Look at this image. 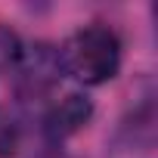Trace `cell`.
Here are the masks:
<instances>
[{
	"label": "cell",
	"mask_w": 158,
	"mask_h": 158,
	"mask_svg": "<svg viewBox=\"0 0 158 158\" xmlns=\"http://www.w3.org/2000/svg\"><path fill=\"white\" fill-rule=\"evenodd\" d=\"M62 56L59 50L47 47V44H37L31 47L28 53L22 50L19 62H16V74H19V90L25 96H44L50 93L56 84H59V77H62Z\"/></svg>",
	"instance_id": "cell-2"
},
{
	"label": "cell",
	"mask_w": 158,
	"mask_h": 158,
	"mask_svg": "<svg viewBox=\"0 0 158 158\" xmlns=\"http://www.w3.org/2000/svg\"><path fill=\"white\" fill-rule=\"evenodd\" d=\"M90 115H93V106H90L87 96L68 93V96H62L59 102L50 106V112L44 118V130H47L50 139H65V136L81 130L90 121Z\"/></svg>",
	"instance_id": "cell-3"
},
{
	"label": "cell",
	"mask_w": 158,
	"mask_h": 158,
	"mask_svg": "<svg viewBox=\"0 0 158 158\" xmlns=\"http://www.w3.org/2000/svg\"><path fill=\"white\" fill-rule=\"evenodd\" d=\"M59 56L62 68L74 74L81 84H106L118 74L121 40L106 25H87L71 34V40L59 50Z\"/></svg>",
	"instance_id": "cell-1"
},
{
	"label": "cell",
	"mask_w": 158,
	"mask_h": 158,
	"mask_svg": "<svg viewBox=\"0 0 158 158\" xmlns=\"http://www.w3.org/2000/svg\"><path fill=\"white\" fill-rule=\"evenodd\" d=\"M19 56H22V44H19V37L10 31V28H3L0 25V71H13L16 68V62H19Z\"/></svg>",
	"instance_id": "cell-4"
}]
</instances>
